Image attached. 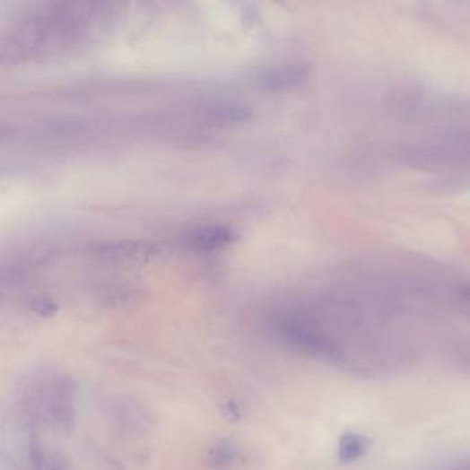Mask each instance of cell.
<instances>
[{"mask_svg":"<svg viewBox=\"0 0 470 470\" xmlns=\"http://www.w3.org/2000/svg\"><path fill=\"white\" fill-rule=\"evenodd\" d=\"M248 112L243 108L227 107L218 108L214 110V119L217 122L223 120V122H239V120H244L248 118Z\"/></svg>","mask_w":470,"mask_h":470,"instance_id":"52a82bcc","label":"cell"},{"mask_svg":"<svg viewBox=\"0 0 470 470\" xmlns=\"http://www.w3.org/2000/svg\"><path fill=\"white\" fill-rule=\"evenodd\" d=\"M236 239V232L231 228L223 225H209V227L197 228L187 233L184 239V244L187 248L199 253H212V251L220 250L227 248L233 243Z\"/></svg>","mask_w":470,"mask_h":470,"instance_id":"3957f363","label":"cell"},{"mask_svg":"<svg viewBox=\"0 0 470 470\" xmlns=\"http://www.w3.org/2000/svg\"><path fill=\"white\" fill-rule=\"evenodd\" d=\"M457 292H458L462 300L470 304V283L461 284V286L458 287V290H457Z\"/></svg>","mask_w":470,"mask_h":470,"instance_id":"ba28073f","label":"cell"},{"mask_svg":"<svg viewBox=\"0 0 470 470\" xmlns=\"http://www.w3.org/2000/svg\"><path fill=\"white\" fill-rule=\"evenodd\" d=\"M465 470H470V466L465 467Z\"/></svg>","mask_w":470,"mask_h":470,"instance_id":"9c48e42d","label":"cell"},{"mask_svg":"<svg viewBox=\"0 0 470 470\" xmlns=\"http://www.w3.org/2000/svg\"><path fill=\"white\" fill-rule=\"evenodd\" d=\"M370 441L366 436L356 431H346L338 441V459L343 464H352L361 459L369 449Z\"/></svg>","mask_w":470,"mask_h":470,"instance_id":"5b68a950","label":"cell"},{"mask_svg":"<svg viewBox=\"0 0 470 470\" xmlns=\"http://www.w3.org/2000/svg\"><path fill=\"white\" fill-rule=\"evenodd\" d=\"M97 253L107 259H141L155 256L158 248L155 244L128 241V243L104 244L99 248Z\"/></svg>","mask_w":470,"mask_h":470,"instance_id":"277c9868","label":"cell"},{"mask_svg":"<svg viewBox=\"0 0 470 470\" xmlns=\"http://www.w3.org/2000/svg\"><path fill=\"white\" fill-rule=\"evenodd\" d=\"M100 9L99 4H54L22 25L12 43V50L18 56H35L51 46L69 45L81 39L100 15H104Z\"/></svg>","mask_w":470,"mask_h":470,"instance_id":"6da1fadb","label":"cell"},{"mask_svg":"<svg viewBox=\"0 0 470 470\" xmlns=\"http://www.w3.org/2000/svg\"><path fill=\"white\" fill-rule=\"evenodd\" d=\"M447 357L457 367L470 372V340L454 341L447 343Z\"/></svg>","mask_w":470,"mask_h":470,"instance_id":"8992f818","label":"cell"},{"mask_svg":"<svg viewBox=\"0 0 470 470\" xmlns=\"http://www.w3.org/2000/svg\"><path fill=\"white\" fill-rule=\"evenodd\" d=\"M312 66L309 64H292L269 69L259 76V84L268 91L279 92L302 86L309 81Z\"/></svg>","mask_w":470,"mask_h":470,"instance_id":"7a4b0ae2","label":"cell"}]
</instances>
